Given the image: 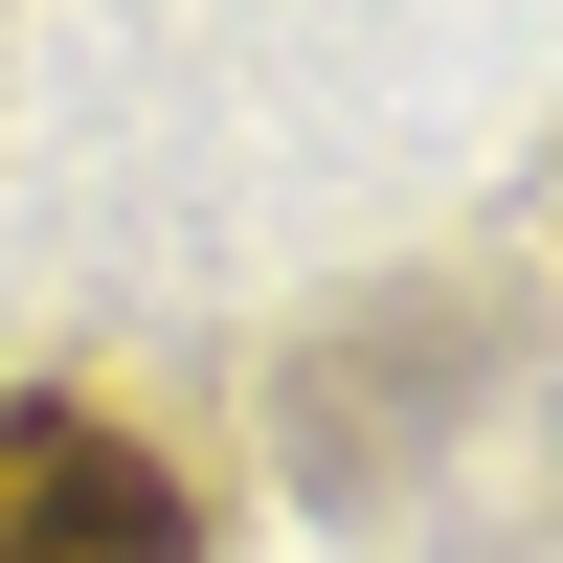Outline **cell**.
<instances>
[{"instance_id": "cell-1", "label": "cell", "mask_w": 563, "mask_h": 563, "mask_svg": "<svg viewBox=\"0 0 563 563\" xmlns=\"http://www.w3.org/2000/svg\"><path fill=\"white\" fill-rule=\"evenodd\" d=\"M0 563H203V496L68 384H0Z\"/></svg>"}]
</instances>
